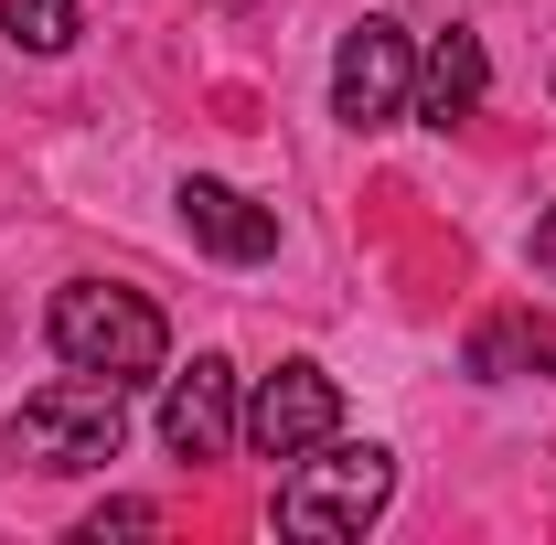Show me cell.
<instances>
[{"mask_svg": "<svg viewBox=\"0 0 556 545\" xmlns=\"http://www.w3.org/2000/svg\"><path fill=\"white\" fill-rule=\"evenodd\" d=\"M0 449H11L22 471H43V481L108 471V460L129 449V385H108V375H75V364H65V385H43V396H22V407H11Z\"/></svg>", "mask_w": 556, "mask_h": 545, "instance_id": "1", "label": "cell"}, {"mask_svg": "<svg viewBox=\"0 0 556 545\" xmlns=\"http://www.w3.org/2000/svg\"><path fill=\"white\" fill-rule=\"evenodd\" d=\"M43 342L65 353L75 375H108V385H150L172 364V321L139 289H118V278H65L54 310H43Z\"/></svg>", "mask_w": 556, "mask_h": 545, "instance_id": "2", "label": "cell"}, {"mask_svg": "<svg viewBox=\"0 0 556 545\" xmlns=\"http://www.w3.org/2000/svg\"><path fill=\"white\" fill-rule=\"evenodd\" d=\"M386 503H396V449L321 439V449H300L289 481H278V535H364Z\"/></svg>", "mask_w": 556, "mask_h": 545, "instance_id": "3", "label": "cell"}, {"mask_svg": "<svg viewBox=\"0 0 556 545\" xmlns=\"http://www.w3.org/2000/svg\"><path fill=\"white\" fill-rule=\"evenodd\" d=\"M321 439H343V385H332L311 353H289L278 375L247 385V407H236V449H247V460H300V449H321Z\"/></svg>", "mask_w": 556, "mask_h": 545, "instance_id": "4", "label": "cell"}, {"mask_svg": "<svg viewBox=\"0 0 556 545\" xmlns=\"http://www.w3.org/2000/svg\"><path fill=\"white\" fill-rule=\"evenodd\" d=\"M417 97V43L407 22H386V11H364L343 43H332V118L343 129H396Z\"/></svg>", "mask_w": 556, "mask_h": 545, "instance_id": "5", "label": "cell"}, {"mask_svg": "<svg viewBox=\"0 0 556 545\" xmlns=\"http://www.w3.org/2000/svg\"><path fill=\"white\" fill-rule=\"evenodd\" d=\"M236 364L225 353H193L182 375H161V439H172V460H225L236 449Z\"/></svg>", "mask_w": 556, "mask_h": 545, "instance_id": "6", "label": "cell"}, {"mask_svg": "<svg viewBox=\"0 0 556 545\" xmlns=\"http://www.w3.org/2000/svg\"><path fill=\"white\" fill-rule=\"evenodd\" d=\"M172 214H182V236H193L204 257H225V268H268L278 257V214L257 204V193H236V182H214V172H182Z\"/></svg>", "mask_w": 556, "mask_h": 545, "instance_id": "7", "label": "cell"}, {"mask_svg": "<svg viewBox=\"0 0 556 545\" xmlns=\"http://www.w3.org/2000/svg\"><path fill=\"white\" fill-rule=\"evenodd\" d=\"M482 97H492V54H482V33H439V43L417 54V97H407V118H428V129H460V118H482Z\"/></svg>", "mask_w": 556, "mask_h": 545, "instance_id": "8", "label": "cell"}, {"mask_svg": "<svg viewBox=\"0 0 556 545\" xmlns=\"http://www.w3.org/2000/svg\"><path fill=\"white\" fill-rule=\"evenodd\" d=\"M460 375H482V385H546L556 375V321L546 310H482L471 321V342H460Z\"/></svg>", "mask_w": 556, "mask_h": 545, "instance_id": "9", "label": "cell"}, {"mask_svg": "<svg viewBox=\"0 0 556 545\" xmlns=\"http://www.w3.org/2000/svg\"><path fill=\"white\" fill-rule=\"evenodd\" d=\"M0 33H11L22 54H65L75 33H86V11H75V0H0Z\"/></svg>", "mask_w": 556, "mask_h": 545, "instance_id": "10", "label": "cell"}, {"mask_svg": "<svg viewBox=\"0 0 556 545\" xmlns=\"http://www.w3.org/2000/svg\"><path fill=\"white\" fill-rule=\"evenodd\" d=\"M108 535H161V503H129V492H118V503H97V514L75 524V545H108Z\"/></svg>", "mask_w": 556, "mask_h": 545, "instance_id": "11", "label": "cell"}, {"mask_svg": "<svg viewBox=\"0 0 556 545\" xmlns=\"http://www.w3.org/2000/svg\"><path fill=\"white\" fill-rule=\"evenodd\" d=\"M535 278H556V204L535 214Z\"/></svg>", "mask_w": 556, "mask_h": 545, "instance_id": "12", "label": "cell"}]
</instances>
